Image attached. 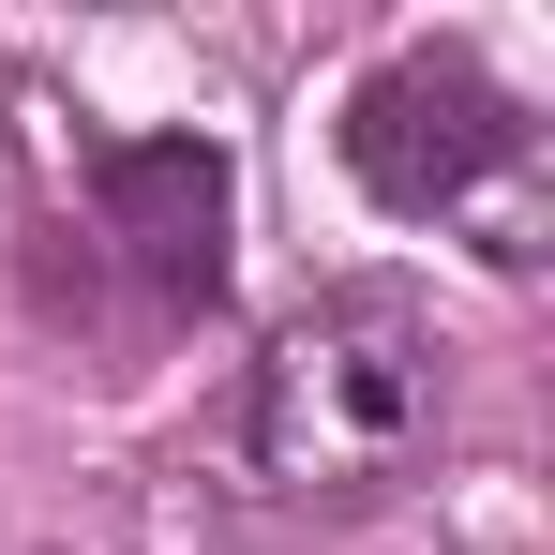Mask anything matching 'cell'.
Returning <instances> with one entry per match:
<instances>
[{"instance_id":"cell-1","label":"cell","mask_w":555,"mask_h":555,"mask_svg":"<svg viewBox=\"0 0 555 555\" xmlns=\"http://www.w3.org/2000/svg\"><path fill=\"white\" fill-rule=\"evenodd\" d=\"M465 361L436 331V300L390 271H346L315 300H285L241 361V405H225V451L271 511H315V526H361L390 511L421 465L451 451Z\"/></svg>"},{"instance_id":"cell-2","label":"cell","mask_w":555,"mask_h":555,"mask_svg":"<svg viewBox=\"0 0 555 555\" xmlns=\"http://www.w3.org/2000/svg\"><path fill=\"white\" fill-rule=\"evenodd\" d=\"M331 166L390 225H465L495 271H541V105L511 91L465 30L375 46L331 105Z\"/></svg>"},{"instance_id":"cell-3","label":"cell","mask_w":555,"mask_h":555,"mask_svg":"<svg viewBox=\"0 0 555 555\" xmlns=\"http://www.w3.org/2000/svg\"><path fill=\"white\" fill-rule=\"evenodd\" d=\"M76 195H91V256L135 285V331H195L225 315L241 271V151L151 120V135H76Z\"/></svg>"}]
</instances>
